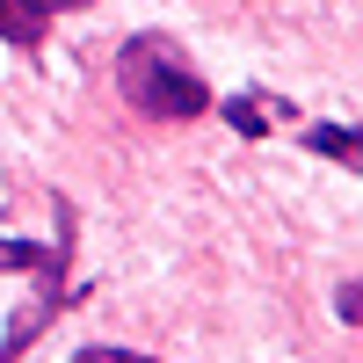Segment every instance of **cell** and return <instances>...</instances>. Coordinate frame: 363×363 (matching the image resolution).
<instances>
[{
    "mask_svg": "<svg viewBox=\"0 0 363 363\" xmlns=\"http://www.w3.org/2000/svg\"><path fill=\"white\" fill-rule=\"evenodd\" d=\"M116 87H124V102L138 116H160V124H174V116H196L211 95L196 66L182 58L174 37H131L124 51H116Z\"/></svg>",
    "mask_w": 363,
    "mask_h": 363,
    "instance_id": "cell-1",
    "label": "cell"
},
{
    "mask_svg": "<svg viewBox=\"0 0 363 363\" xmlns=\"http://www.w3.org/2000/svg\"><path fill=\"white\" fill-rule=\"evenodd\" d=\"M58 15V0H0V37L8 44H37Z\"/></svg>",
    "mask_w": 363,
    "mask_h": 363,
    "instance_id": "cell-2",
    "label": "cell"
},
{
    "mask_svg": "<svg viewBox=\"0 0 363 363\" xmlns=\"http://www.w3.org/2000/svg\"><path fill=\"white\" fill-rule=\"evenodd\" d=\"M306 145H313V153H327V160H349V167H363V138H356V131L313 124V131H306Z\"/></svg>",
    "mask_w": 363,
    "mask_h": 363,
    "instance_id": "cell-3",
    "label": "cell"
},
{
    "mask_svg": "<svg viewBox=\"0 0 363 363\" xmlns=\"http://www.w3.org/2000/svg\"><path fill=\"white\" fill-rule=\"evenodd\" d=\"M37 262H51L44 247H15V240H0V269H37Z\"/></svg>",
    "mask_w": 363,
    "mask_h": 363,
    "instance_id": "cell-4",
    "label": "cell"
},
{
    "mask_svg": "<svg viewBox=\"0 0 363 363\" xmlns=\"http://www.w3.org/2000/svg\"><path fill=\"white\" fill-rule=\"evenodd\" d=\"M335 313H342L349 327H363V277H356V284H342V298H335Z\"/></svg>",
    "mask_w": 363,
    "mask_h": 363,
    "instance_id": "cell-5",
    "label": "cell"
},
{
    "mask_svg": "<svg viewBox=\"0 0 363 363\" xmlns=\"http://www.w3.org/2000/svg\"><path fill=\"white\" fill-rule=\"evenodd\" d=\"M262 116H269L262 102H233V124H240V131H247V138H262V131H269V124H262Z\"/></svg>",
    "mask_w": 363,
    "mask_h": 363,
    "instance_id": "cell-6",
    "label": "cell"
},
{
    "mask_svg": "<svg viewBox=\"0 0 363 363\" xmlns=\"http://www.w3.org/2000/svg\"><path fill=\"white\" fill-rule=\"evenodd\" d=\"M80 363H153V356H131V349H87Z\"/></svg>",
    "mask_w": 363,
    "mask_h": 363,
    "instance_id": "cell-7",
    "label": "cell"
}]
</instances>
